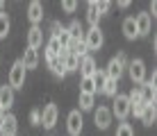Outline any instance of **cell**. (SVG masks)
I'll list each match as a JSON object with an SVG mask.
<instances>
[{"mask_svg":"<svg viewBox=\"0 0 157 136\" xmlns=\"http://www.w3.org/2000/svg\"><path fill=\"white\" fill-rule=\"evenodd\" d=\"M128 66V57H125V52H118L114 59H109V64H107V70H105V75H107V79H114L118 82L121 79V75H123V70H125Z\"/></svg>","mask_w":157,"mask_h":136,"instance_id":"1","label":"cell"},{"mask_svg":"<svg viewBox=\"0 0 157 136\" xmlns=\"http://www.w3.org/2000/svg\"><path fill=\"white\" fill-rule=\"evenodd\" d=\"M112 116L121 118V120H125L130 116V102H128V95H114V107L109 109Z\"/></svg>","mask_w":157,"mask_h":136,"instance_id":"2","label":"cell"},{"mask_svg":"<svg viewBox=\"0 0 157 136\" xmlns=\"http://www.w3.org/2000/svg\"><path fill=\"white\" fill-rule=\"evenodd\" d=\"M23 84H25V68H23V64H21V59H18V61H14L12 70H9V86H12V89H21Z\"/></svg>","mask_w":157,"mask_h":136,"instance_id":"3","label":"cell"},{"mask_svg":"<svg viewBox=\"0 0 157 136\" xmlns=\"http://www.w3.org/2000/svg\"><path fill=\"white\" fill-rule=\"evenodd\" d=\"M128 70H130V79L134 82V84H141L146 79V64L141 59H134V61L128 64Z\"/></svg>","mask_w":157,"mask_h":136,"instance_id":"4","label":"cell"},{"mask_svg":"<svg viewBox=\"0 0 157 136\" xmlns=\"http://www.w3.org/2000/svg\"><path fill=\"white\" fill-rule=\"evenodd\" d=\"M16 132H18V120H16V116L7 113V116L0 118V136H16Z\"/></svg>","mask_w":157,"mask_h":136,"instance_id":"5","label":"cell"},{"mask_svg":"<svg viewBox=\"0 0 157 136\" xmlns=\"http://www.w3.org/2000/svg\"><path fill=\"white\" fill-rule=\"evenodd\" d=\"M84 46H86V50H98V48L102 46V32H100V27H91L89 32H86V36H84Z\"/></svg>","mask_w":157,"mask_h":136,"instance_id":"6","label":"cell"},{"mask_svg":"<svg viewBox=\"0 0 157 136\" xmlns=\"http://www.w3.org/2000/svg\"><path fill=\"white\" fill-rule=\"evenodd\" d=\"M82 113L80 111H71L68 113V118H66V129H68V134L71 136H80V132H82Z\"/></svg>","mask_w":157,"mask_h":136,"instance_id":"7","label":"cell"},{"mask_svg":"<svg viewBox=\"0 0 157 136\" xmlns=\"http://www.w3.org/2000/svg\"><path fill=\"white\" fill-rule=\"evenodd\" d=\"M141 91V102L144 105H155V73L148 82H144V86H139Z\"/></svg>","mask_w":157,"mask_h":136,"instance_id":"8","label":"cell"},{"mask_svg":"<svg viewBox=\"0 0 157 136\" xmlns=\"http://www.w3.org/2000/svg\"><path fill=\"white\" fill-rule=\"evenodd\" d=\"M94 120H96V127L98 129H107L112 125V111L107 107H98L94 113Z\"/></svg>","mask_w":157,"mask_h":136,"instance_id":"9","label":"cell"},{"mask_svg":"<svg viewBox=\"0 0 157 136\" xmlns=\"http://www.w3.org/2000/svg\"><path fill=\"white\" fill-rule=\"evenodd\" d=\"M78 70L82 73V79L84 77H91V75L96 73V61H94V57H89V54H84V57H80V61H78Z\"/></svg>","mask_w":157,"mask_h":136,"instance_id":"10","label":"cell"},{"mask_svg":"<svg viewBox=\"0 0 157 136\" xmlns=\"http://www.w3.org/2000/svg\"><path fill=\"white\" fill-rule=\"evenodd\" d=\"M55 123H57V105H48L41 113V125L46 129H52Z\"/></svg>","mask_w":157,"mask_h":136,"instance_id":"11","label":"cell"},{"mask_svg":"<svg viewBox=\"0 0 157 136\" xmlns=\"http://www.w3.org/2000/svg\"><path fill=\"white\" fill-rule=\"evenodd\" d=\"M0 107H2V111H7V109L14 107V89L7 84L0 86Z\"/></svg>","mask_w":157,"mask_h":136,"instance_id":"12","label":"cell"},{"mask_svg":"<svg viewBox=\"0 0 157 136\" xmlns=\"http://www.w3.org/2000/svg\"><path fill=\"white\" fill-rule=\"evenodd\" d=\"M41 41H43L41 27H39V25H32V27H30V32H28V48L36 50V48L41 46Z\"/></svg>","mask_w":157,"mask_h":136,"instance_id":"13","label":"cell"},{"mask_svg":"<svg viewBox=\"0 0 157 136\" xmlns=\"http://www.w3.org/2000/svg\"><path fill=\"white\" fill-rule=\"evenodd\" d=\"M28 18L32 20V25H39V20L43 18V5L39 2V0L30 2V7H28Z\"/></svg>","mask_w":157,"mask_h":136,"instance_id":"14","label":"cell"},{"mask_svg":"<svg viewBox=\"0 0 157 136\" xmlns=\"http://www.w3.org/2000/svg\"><path fill=\"white\" fill-rule=\"evenodd\" d=\"M21 64H23L25 70H28V68H36V66H39V52L32 50V48H28L25 54H23V59H21Z\"/></svg>","mask_w":157,"mask_h":136,"instance_id":"15","label":"cell"},{"mask_svg":"<svg viewBox=\"0 0 157 136\" xmlns=\"http://www.w3.org/2000/svg\"><path fill=\"white\" fill-rule=\"evenodd\" d=\"M134 25H137V34L144 36L150 32V14H139L137 18H134Z\"/></svg>","mask_w":157,"mask_h":136,"instance_id":"16","label":"cell"},{"mask_svg":"<svg viewBox=\"0 0 157 136\" xmlns=\"http://www.w3.org/2000/svg\"><path fill=\"white\" fill-rule=\"evenodd\" d=\"M123 34H125V39H137V25H134V16H130V18L123 20Z\"/></svg>","mask_w":157,"mask_h":136,"instance_id":"17","label":"cell"},{"mask_svg":"<svg viewBox=\"0 0 157 136\" xmlns=\"http://www.w3.org/2000/svg\"><path fill=\"white\" fill-rule=\"evenodd\" d=\"M86 20L91 23V27H98L100 12H98V5H96V2H89V9H86Z\"/></svg>","mask_w":157,"mask_h":136,"instance_id":"18","label":"cell"},{"mask_svg":"<svg viewBox=\"0 0 157 136\" xmlns=\"http://www.w3.org/2000/svg\"><path fill=\"white\" fill-rule=\"evenodd\" d=\"M155 118H157V111H155V105H146L144 107V113H141V120H144V125H153L155 123Z\"/></svg>","mask_w":157,"mask_h":136,"instance_id":"19","label":"cell"},{"mask_svg":"<svg viewBox=\"0 0 157 136\" xmlns=\"http://www.w3.org/2000/svg\"><path fill=\"white\" fill-rule=\"evenodd\" d=\"M66 32H68V36H71V41H80L82 39V25H80L78 20H73V23L66 27Z\"/></svg>","mask_w":157,"mask_h":136,"instance_id":"20","label":"cell"},{"mask_svg":"<svg viewBox=\"0 0 157 136\" xmlns=\"http://www.w3.org/2000/svg\"><path fill=\"white\" fill-rule=\"evenodd\" d=\"M91 82H94V89L96 91H102V86H105V82H107L105 70H96V73L91 75Z\"/></svg>","mask_w":157,"mask_h":136,"instance_id":"21","label":"cell"},{"mask_svg":"<svg viewBox=\"0 0 157 136\" xmlns=\"http://www.w3.org/2000/svg\"><path fill=\"white\" fill-rule=\"evenodd\" d=\"M80 109H82V111L94 109V95L91 93H80Z\"/></svg>","mask_w":157,"mask_h":136,"instance_id":"22","label":"cell"},{"mask_svg":"<svg viewBox=\"0 0 157 136\" xmlns=\"http://www.w3.org/2000/svg\"><path fill=\"white\" fill-rule=\"evenodd\" d=\"M7 34H9V16L0 12V39H5Z\"/></svg>","mask_w":157,"mask_h":136,"instance_id":"23","label":"cell"},{"mask_svg":"<svg viewBox=\"0 0 157 136\" xmlns=\"http://www.w3.org/2000/svg\"><path fill=\"white\" fill-rule=\"evenodd\" d=\"M128 102H130V107H134V105H144V102H141V91H139V86H134V89L130 91Z\"/></svg>","mask_w":157,"mask_h":136,"instance_id":"24","label":"cell"},{"mask_svg":"<svg viewBox=\"0 0 157 136\" xmlns=\"http://www.w3.org/2000/svg\"><path fill=\"white\" fill-rule=\"evenodd\" d=\"M116 89H118V82L107 79V82H105V86H102V93L109 95V97H114V95H116Z\"/></svg>","mask_w":157,"mask_h":136,"instance_id":"25","label":"cell"},{"mask_svg":"<svg viewBox=\"0 0 157 136\" xmlns=\"http://www.w3.org/2000/svg\"><path fill=\"white\" fill-rule=\"evenodd\" d=\"M78 61H80V59L75 57V54L68 52L66 59H64V68H66V73H68V70H78Z\"/></svg>","mask_w":157,"mask_h":136,"instance_id":"26","label":"cell"},{"mask_svg":"<svg viewBox=\"0 0 157 136\" xmlns=\"http://www.w3.org/2000/svg\"><path fill=\"white\" fill-rule=\"evenodd\" d=\"M116 136H134V129L130 127L128 123H121V125H118V129H116Z\"/></svg>","mask_w":157,"mask_h":136,"instance_id":"27","label":"cell"},{"mask_svg":"<svg viewBox=\"0 0 157 136\" xmlns=\"http://www.w3.org/2000/svg\"><path fill=\"white\" fill-rule=\"evenodd\" d=\"M80 93H91V95L96 93V89H94V82H91V77H84V79H82V91H80Z\"/></svg>","mask_w":157,"mask_h":136,"instance_id":"28","label":"cell"},{"mask_svg":"<svg viewBox=\"0 0 157 136\" xmlns=\"http://www.w3.org/2000/svg\"><path fill=\"white\" fill-rule=\"evenodd\" d=\"M50 68H52V73H55L57 77H64V75H66V68H64L62 64H57V61H55V64H50Z\"/></svg>","mask_w":157,"mask_h":136,"instance_id":"29","label":"cell"},{"mask_svg":"<svg viewBox=\"0 0 157 136\" xmlns=\"http://www.w3.org/2000/svg\"><path fill=\"white\" fill-rule=\"evenodd\" d=\"M30 123L32 125H41V111L39 109H34V111L30 113Z\"/></svg>","mask_w":157,"mask_h":136,"instance_id":"30","label":"cell"},{"mask_svg":"<svg viewBox=\"0 0 157 136\" xmlns=\"http://www.w3.org/2000/svg\"><path fill=\"white\" fill-rule=\"evenodd\" d=\"M62 7L66 9V12H75V7H78V5H75L73 0H64V2H62Z\"/></svg>","mask_w":157,"mask_h":136,"instance_id":"31","label":"cell"},{"mask_svg":"<svg viewBox=\"0 0 157 136\" xmlns=\"http://www.w3.org/2000/svg\"><path fill=\"white\" fill-rule=\"evenodd\" d=\"M98 5V12H100V16L107 12V9H109V2H107V0H102V2H96Z\"/></svg>","mask_w":157,"mask_h":136,"instance_id":"32","label":"cell"},{"mask_svg":"<svg viewBox=\"0 0 157 136\" xmlns=\"http://www.w3.org/2000/svg\"><path fill=\"white\" fill-rule=\"evenodd\" d=\"M50 30H52V36H55V39H57V36H59V32H62L64 27H62V25H59L57 20H55V23H52V27H50Z\"/></svg>","mask_w":157,"mask_h":136,"instance_id":"33","label":"cell"},{"mask_svg":"<svg viewBox=\"0 0 157 136\" xmlns=\"http://www.w3.org/2000/svg\"><path fill=\"white\" fill-rule=\"evenodd\" d=\"M118 7H121V9H125V7H130V0H121V2H118Z\"/></svg>","mask_w":157,"mask_h":136,"instance_id":"34","label":"cell"},{"mask_svg":"<svg viewBox=\"0 0 157 136\" xmlns=\"http://www.w3.org/2000/svg\"><path fill=\"white\" fill-rule=\"evenodd\" d=\"M5 116V111H2V107H0V118H2Z\"/></svg>","mask_w":157,"mask_h":136,"instance_id":"35","label":"cell"},{"mask_svg":"<svg viewBox=\"0 0 157 136\" xmlns=\"http://www.w3.org/2000/svg\"><path fill=\"white\" fill-rule=\"evenodd\" d=\"M0 12H2V2H0Z\"/></svg>","mask_w":157,"mask_h":136,"instance_id":"36","label":"cell"}]
</instances>
